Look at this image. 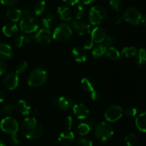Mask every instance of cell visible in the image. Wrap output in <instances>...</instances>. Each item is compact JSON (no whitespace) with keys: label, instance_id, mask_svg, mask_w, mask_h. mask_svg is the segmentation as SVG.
Here are the masks:
<instances>
[{"label":"cell","instance_id":"obj_39","mask_svg":"<svg viewBox=\"0 0 146 146\" xmlns=\"http://www.w3.org/2000/svg\"><path fill=\"white\" fill-rule=\"evenodd\" d=\"M138 113V110L135 107L130 106V107H127L125 110H123V114L125 115L128 116V117H134Z\"/></svg>","mask_w":146,"mask_h":146},{"label":"cell","instance_id":"obj_13","mask_svg":"<svg viewBox=\"0 0 146 146\" xmlns=\"http://www.w3.org/2000/svg\"><path fill=\"white\" fill-rule=\"evenodd\" d=\"M73 111L76 117L79 120H86L89 116V110L82 103H77L73 106Z\"/></svg>","mask_w":146,"mask_h":146},{"label":"cell","instance_id":"obj_10","mask_svg":"<svg viewBox=\"0 0 146 146\" xmlns=\"http://www.w3.org/2000/svg\"><path fill=\"white\" fill-rule=\"evenodd\" d=\"M51 38L52 36L50 31L45 28L38 30L34 36V40H36V42L38 44L42 46L48 45L49 43H51Z\"/></svg>","mask_w":146,"mask_h":146},{"label":"cell","instance_id":"obj_33","mask_svg":"<svg viewBox=\"0 0 146 146\" xmlns=\"http://www.w3.org/2000/svg\"><path fill=\"white\" fill-rule=\"evenodd\" d=\"M86 9L83 4H78L74 11V17L77 20L82 19L85 16Z\"/></svg>","mask_w":146,"mask_h":146},{"label":"cell","instance_id":"obj_49","mask_svg":"<svg viewBox=\"0 0 146 146\" xmlns=\"http://www.w3.org/2000/svg\"><path fill=\"white\" fill-rule=\"evenodd\" d=\"M63 1H64V2L65 4H68V5L74 6L78 4L80 0H63Z\"/></svg>","mask_w":146,"mask_h":146},{"label":"cell","instance_id":"obj_43","mask_svg":"<svg viewBox=\"0 0 146 146\" xmlns=\"http://www.w3.org/2000/svg\"><path fill=\"white\" fill-rule=\"evenodd\" d=\"M91 99H92L93 100H95V101L99 100L101 97V92H100L98 91V90H96V88L94 89L92 92H91Z\"/></svg>","mask_w":146,"mask_h":146},{"label":"cell","instance_id":"obj_48","mask_svg":"<svg viewBox=\"0 0 146 146\" xmlns=\"http://www.w3.org/2000/svg\"><path fill=\"white\" fill-rule=\"evenodd\" d=\"M122 19L123 17H121L120 14H115V15L114 16L113 19V22L115 24H118L122 21Z\"/></svg>","mask_w":146,"mask_h":146},{"label":"cell","instance_id":"obj_22","mask_svg":"<svg viewBox=\"0 0 146 146\" xmlns=\"http://www.w3.org/2000/svg\"><path fill=\"white\" fill-rule=\"evenodd\" d=\"M57 13L62 20L65 21H71L73 14L71 9L66 6H60L57 9Z\"/></svg>","mask_w":146,"mask_h":146},{"label":"cell","instance_id":"obj_36","mask_svg":"<svg viewBox=\"0 0 146 146\" xmlns=\"http://www.w3.org/2000/svg\"><path fill=\"white\" fill-rule=\"evenodd\" d=\"M15 107L12 103H8L3 106V107L1 108V112L3 114L6 115H11L14 114V113L15 112Z\"/></svg>","mask_w":146,"mask_h":146},{"label":"cell","instance_id":"obj_5","mask_svg":"<svg viewBox=\"0 0 146 146\" xmlns=\"http://www.w3.org/2000/svg\"><path fill=\"white\" fill-rule=\"evenodd\" d=\"M72 35V27L67 23H62L56 27L52 34V38L58 42H65Z\"/></svg>","mask_w":146,"mask_h":146},{"label":"cell","instance_id":"obj_21","mask_svg":"<svg viewBox=\"0 0 146 146\" xmlns=\"http://www.w3.org/2000/svg\"><path fill=\"white\" fill-rule=\"evenodd\" d=\"M19 27L15 23L11 22L6 24L2 27V32L7 37H13L18 33Z\"/></svg>","mask_w":146,"mask_h":146},{"label":"cell","instance_id":"obj_29","mask_svg":"<svg viewBox=\"0 0 146 146\" xmlns=\"http://www.w3.org/2000/svg\"><path fill=\"white\" fill-rule=\"evenodd\" d=\"M106 56L110 60H116L120 57V52L115 47H110L106 49V51L105 53Z\"/></svg>","mask_w":146,"mask_h":146},{"label":"cell","instance_id":"obj_51","mask_svg":"<svg viewBox=\"0 0 146 146\" xmlns=\"http://www.w3.org/2000/svg\"><path fill=\"white\" fill-rule=\"evenodd\" d=\"M58 98H59V97H58L57 96H53L51 98V102L53 104H54V105H56L57 102H58Z\"/></svg>","mask_w":146,"mask_h":146},{"label":"cell","instance_id":"obj_11","mask_svg":"<svg viewBox=\"0 0 146 146\" xmlns=\"http://www.w3.org/2000/svg\"><path fill=\"white\" fill-rule=\"evenodd\" d=\"M4 84L9 90L17 88L19 84V74L15 72H10L6 74L4 78Z\"/></svg>","mask_w":146,"mask_h":146},{"label":"cell","instance_id":"obj_47","mask_svg":"<svg viewBox=\"0 0 146 146\" xmlns=\"http://www.w3.org/2000/svg\"><path fill=\"white\" fill-rule=\"evenodd\" d=\"M7 69V64L2 60H0V76L4 74L6 72Z\"/></svg>","mask_w":146,"mask_h":146},{"label":"cell","instance_id":"obj_35","mask_svg":"<svg viewBox=\"0 0 146 146\" xmlns=\"http://www.w3.org/2000/svg\"><path fill=\"white\" fill-rule=\"evenodd\" d=\"M109 6L113 11L119 12L123 9V3L121 0H110Z\"/></svg>","mask_w":146,"mask_h":146},{"label":"cell","instance_id":"obj_46","mask_svg":"<svg viewBox=\"0 0 146 146\" xmlns=\"http://www.w3.org/2000/svg\"><path fill=\"white\" fill-rule=\"evenodd\" d=\"M0 1H1L3 5L11 7V6L15 5L18 2L19 0H0Z\"/></svg>","mask_w":146,"mask_h":146},{"label":"cell","instance_id":"obj_55","mask_svg":"<svg viewBox=\"0 0 146 146\" xmlns=\"http://www.w3.org/2000/svg\"><path fill=\"white\" fill-rule=\"evenodd\" d=\"M0 146H6V143L3 139H0Z\"/></svg>","mask_w":146,"mask_h":146},{"label":"cell","instance_id":"obj_16","mask_svg":"<svg viewBox=\"0 0 146 146\" xmlns=\"http://www.w3.org/2000/svg\"><path fill=\"white\" fill-rule=\"evenodd\" d=\"M72 56L75 61L78 63H84L87 60V54L86 50L81 47H76L73 49Z\"/></svg>","mask_w":146,"mask_h":146},{"label":"cell","instance_id":"obj_19","mask_svg":"<svg viewBox=\"0 0 146 146\" xmlns=\"http://www.w3.org/2000/svg\"><path fill=\"white\" fill-rule=\"evenodd\" d=\"M12 48L9 44L5 43L0 44V59L1 60H8L12 57Z\"/></svg>","mask_w":146,"mask_h":146},{"label":"cell","instance_id":"obj_15","mask_svg":"<svg viewBox=\"0 0 146 146\" xmlns=\"http://www.w3.org/2000/svg\"><path fill=\"white\" fill-rule=\"evenodd\" d=\"M107 33L104 28L100 27H96L91 31V40L96 43L103 42L106 38Z\"/></svg>","mask_w":146,"mask_h":146},{"label":"cell","instance_id":"obj_34","mask_svg":"<svg viewBox=\"0 0 146 146\" xmlns=\"http://www.w3.org/2000/svg\"><path fill=\"white\" fill-rule=\"evenodd\" d=\"M137 50L134 47H125L122 50V54L125 56L127 58H131L134 57L136 54Z\"/></svg>","mask_w":146,"mask_h":146},{"label":"cell","instance_id":"obj_32","mask_svg":"<svg viewBox=\"0 0 146 146\" xmlns=\"http://www.w3.org/2000/svg\"><path fill=\"white\" fill-rule=\"evenodd\" d=\"M125 142L126 146H138V138L134 133H129L125 137Z\"/></svg>","mask_w":146,"mask_h":146},{"label":"cell","instance_id":"obj_50","mask_svg":"<svg viewBox=\"0 0 146 146\" xmlns=\"http://www.w3.org/2000/svg\"><path fill=\"white\" fill-rule=\"evenodd\" d=\"M29 115H31V117H34V118L36 119V117L39 115V111L37 109H33V110H31Z\"/></svg>","mask_w":146,"mask_h":146},{"label":"cell","instance_id":"obj_53","mask_svg":"<svg viewBox=\"0 0 146 146\" xmlns=\"http://www.w3.org/2000/svg\"><path fill=\"white\" fill-rule=\"evenodd\" d=\"M4 100V93L2 90L0 89V103L2 102Z\"/></svg>","mask_w":146,"mask_h":146},{"label":"cell","instance_id":"obj_25","mask_svg":"<svg viewBox=\"0 0 146 146\" xmlns=\"http://www.w3.org/2000/svg\"><path fill=\"white\" fill-rule=\"evenodd\" d=\"M134 60L136 64L139 67H143L146 64V50L141 48L137 50L136 54L134 57Z\"/></svg>","mask_w":146,"mask_h":146},{"label":"cell","instance_id":"obj_38","mask_svg":"<svg viewBox=\"0 0 146 146\" xmlns=\"http://www.w3.org/2000/svg\"><path fill=\"white\" fill-rule=\"evenodd\" d=\"M114 42H115L114 37H113L112 35H111V34H107L106 38L104 39V40L103 41V45L107 49L110 47H112Z\"/></svg>","mask_w":146,"mask_h":146},{"label":"cell","instance_id":"obj_9","mask_svg":"<svg viewBox=\"0 0 146 146\" xmlns=\"http://www.w3.org/2000/svg\"><path fill=\"white\" fill-rule=\"evenodd\" d=\"M123 115V110L121 108V107L117 104H111L108 106L104 113L105 118L106 119L107 121L111 123L118 121L122 117Z\"/></svg>","mask_w":146,"mask_h":146},{"label":"cell","instance_id":"obj_2","mask_svg":"<svg viewBox=\"0 0 146 146\" xmlns=\"http://www.w3.org/2000/svg\"><path fill=\"white\" fill-rule=\"evenodd\" d=\"M108 11L106 9L101 5L91 7L89 11V21L93 25H98L105 22L108 19Z\"/></svg>","mask_w":146,"mask_h":146},{"label":"cell","instance_id":"obj_40","mask_svg":"<svg viewBox=\"0 0 146 146\" xmlns=\"http://www.w3.org/2000/svg\"><path fill=\"white\" fill-rule=\"evenodd\" d=\"M74 125V120L72 116H67L64 120V126L66 130H71L73 128Z\"/></svg>","mask_w":146,"mask_h":146},{"label":"cell","instance_id":"obj_4","mask_svg":"<svg viewBox=\"0 0 146 146\" xmlns=\"http://www.w3.org/2000/svg\"><path fill=\"white\" fill-rule=\"evenodd\" d=\"M113 128L106 122L100 123L95 127V136L99 141L107 142L113 135Z\"/></svg>","mask_w":146,"mask_h":146},{"label":"cell","instance_id":"obj_27","mask_svg":"<svg viewBox=\"0 0 146 146\" xmlns=\"http://www.w3.org/2000/svg\"><path fill=\"white\" fill-rule=\"evenodd\" d=\"M81 87L84 91L87 92H91L95 89L94 82L89 77H84L81 80Z\"/></svg>","mask_w":146,"mask_h":146},{"label":"cell","instance_id":"obj_42","mask_svg":"<svg viewBox=\"0 0 146 146\" xmlns=\"http://www.w3.org/2000/svg\"><path fill=\"white\" fill-rule=\"evenodd\" d=\"M10 140H11V143H12V145H14V146L19 145L20 143H21V139H20L19 135L17 134V133L11 135Z\"/></svg>","mask_w":146,"mask_h":146},{"label":"cell","instance_id":"obj_54","mask_svg":"<svg viewBox=\"0 0 146 146\" xmlns=\"http://www.w3.org/2000/svg\"><path fill=\"white\" fill-rule=\"evenodd\" d=\"M141 22H142V24H143V25L146 27V14H145V16H144L143 18H142V20H141Z\"/></svg>","mask_w":146,"mask_h":146},{"label":"cell","instance_id":"obj_17","mask_svg":"<svg viewBox=\"0 0 146 146\" xmlns=\"http://www.w3.org/2000/svg\"><path fill=\"white\" fill-rule=\"evenodd\" d=\"M57 106L60 110L63 111H68L73 108L74 103H73L72 99L70 98L67 96H63L58 98V102H57Z\"/></svg>","mask_w":146,"mask_h":146},{"label":"cell","instance_id":"obj_41","mask_svg":"<svg viewBox=\"0 0 146 146\" xmlns=\"http://www.w3.org/2000/svg\"><path fill=\"white\" fill-rule=\"evenodd\" d=\"M76 146H93V143L88 138H80L76 141Z\"/></svg>","mask_w":146,"mask_h":146},{"label":"cell","instance_id":"obj_7","mask_svg":"<svg viewBox=\"0 0 146 146\" xmlns=\"http://www.w3.org/2000/svg\"><path fill=\"white\" fill-rule=\"evenodd\" d=\"M20 28L24 33H33L39 28V22L34 17H24L20 21Z\"/></svg>","mask_w":146,"mask_h":146},{"label":"cell","instance_id":"obj_44","mask_svg":"<svg viewBox=\"0 0 146 146\" xmlns=\"http://www.w3.org/2000/svg\"><path fill=\"white\" fill-rule=\"evenodd\" d=\"M33 10L32 9L30 8V7H25L23 10H21V12H22V15L24 16V17H33Z\"/></svg>","mask_w":146,"mask_h":146},{"label":"cell","instance_id":"obj_18","mask_svg":"<svg viewBox=\"0 0 146 146\" xmlns=\"http://www.w3.org/2000/svg\"><path fill=\"white\" fill-rule=\"evenodd\" d=\"M57 19L55 14H52V13H49L47 14L46 15L44 16L42 19V24L45 29L48 30H51L55 27L56 24Z\"/></svg>","mask_w":146,"mask_h":146},{"label":"cell","instance_id":"obj_31","mask_svg":"<svg viewBox=\"0 0 146 146\" xmlns=\"http://www.w3.org/2000/svg\"><path fill=\"white\" fill-rule=\"evenodd\" d=\"M106 51V48L103 44H98L92 50V55L94 58H100L104 55Z\"/></svg>","mask_w":146,"mask_h":146},{"label":"cell","instance_id":"obj_28","mask_svg":"<svg viewBox=\"0 0 146 146\" xmlns=\"http://www.w3.org/2000/svg\"><path fill=\"white\" fill-rule=\"evenodd\" d=\"M46 8V1L44 0H39L34 4V7H33V11L36 15H41L44 13Z\"/></svg>","mask_w":146,"mask_h":146},{"label":"cell","instance_id":"obj_52","mask_svg":"<svg viewBox=\"0 0 146 146\" xmlns=\"http://www.w3.org/2000/svg\"><path fill=\"white\" fill-rule=\"evenodd\" d=\"M81 1L84 5H88V4H91L93 1H94V0H81Z\"/></svg>","mask_w":146,"mask_h":146},{"label":"cell","instance_id":"obj_1","mask_svg":"<svg viewBox=\"0 0 146 146\" xmlns=\"http://www.w3.org/2000/svg\"><path fill=\"white\" fill-rule=\"evenodd\" d=\"M20 130L23 135L29 140H37L42 135L43 128L40 123L34 117L24 118L21 123Z\"/></svg>","mask_w":146,"mask_h":146},{"label":"cell","instance_id":"obj_26","mask_svg":"<svg viewBox=\"0 0 146 146\" xmlns=\"http://www.w3.org/2000/svg\"><path fill=\"white\" fill-rule=\"evenodd\" d=\"M135 125L140 131L146 133V112L142 113L136 117Z\"/></svg>","mask_w":146,"mask_h":146},{"label":"cell","instance_id":"obj_37","mask_svg":"<svg viewBox=\"0 0 146 146\" xmlns=\"http://www.w3.org/2000/svg\"><path fill=\"white\" fill-rule=\"evenodd\" d=\"M27 68H28V63L25 61L21 62L18 63L17 65L16 66V72L17 74H22V73L25 72L27 71Z\"/></svg>","mask_w":146,"mask_h":146},{"label":"cell","instance_id":"obj_30","mask_svg":"<svg viewBox=\"0 0 146 146\" xmlns=\"http://www.w3.org/2000/svg\"><path fill=\"white\" fill-rule=\"evenodd\" d=\"M31 40V39L29 36L20 35L14 39V44L16 45V47H21L24 44H27L30 43Z\"/></svg>","mask_w":146,"mask_h":146},{"label":"cell","instance_id":"obj_23","mask_svg":"<svg viewBox=\"0 0 146 146\" xmlns=\"http://www.w3.org/2000/svg\"><path fill=\"white\" fill-rule=\"evenodd\" d=\"M16 109L17 111L23 115H28L31 111V106L24 100H19L17 103Z\"/></svg>","mask_w":146,"mask_h":146},{"label":"cell","instance_id":"obj_8","mask_svg":"<svg viewBox=\"0 0 146 146\" xmlns=\"http://www.w3.org/2000/svg\"><path fill=\"white\" fill-rule=\"evenodd\" d=\"M0 128L4 133L12 135L17 133L19 126L18 122L15 119L10 116H7L0 122Z\"/></svg>","mask_w":146,"mask_h":146},{"label":"cell","instance_id":"obj_45","mask_svg":"<svg viewBox=\"0 0 146 146\" xmlns=\"http://www.w3.org/2000/svg\"><path fill=\"white\" fill-rule=\"evenodd\" d=\"M94 41L91 39H88V40H85V42H84L83 48L84 50H91L94 47Z\"/></svg>","mask_w":146,"mask_h":146},{"label":"cell","instance_id":"obj_14","mask_svg":"<svg viewBox=\"0 0 146 146\" xmlns=\"http://www.w3.org/2000/svg\"><path fill=\"white\" fill-rule=\"evenodd\" d=\"M75 136L71 130H66L62 132L58 136V142L63 146H70L74 142Z\"/></svg>","mask_w":146,"mask_h":146},{"label":"cell","instance_id":"obj_6","mask_svg":"<svg viewBox=\"0 0 146 146\" xmlns=\"http://www.w3.org/2000/svg\"><path fill=\"white\" fill-rule=\"evenodd\" d=\"M142 14L137 8L130 7L124 11L123 19L132 25H138L142 20Z\"/></svg>","mask_w":146,"mask_h":146},{"label":"cell","instance_id":"obj_12","mask_svg":"<svg viewBox=\"0 0 146 146\" xmlns=\"http://www.w3.org/2000/svg\"><path fill=\"white\" fill-rule=\"evenodd\" d=\"M73 29L76 34L81 36H85L91 31V26L85 21L75 20L72 22Z\"/></svg>","mask_w":146,"mask_h":146},{"label":"cell","instance_id":"obj_3","mask_svg":"<svg viewBox=\"0 0 146 146\" xmlns=\"http://www.w3.org/2000/svg\"><path fill=\"white\" fill-rule=\"evenodd\" d=\"M48 75L44 69L38 67L31 72L28 77L29 85L33 87H38L44 84L46 82Z\"/></svg>","mask_w":146,"mask_h":146},{"label":"cell","instance_id":"obj_20","mask_svg":"<svg viewBox=\"0 0 146 146\" xmlns=\"http://www.w3.org/2000/svg\"><path fill=\"white\" fill-rule=\"evenodd\" d=\"M94 121L91 120H89L87 122L80 123L78 127H77V133L81 136L86 135L90 133L91 129L94 127Z\"/></svg>","mask_w":146,"mask_h":146},{"label":"cell","instance_id":"obj_24","mask_svg":"<svg viewBox=\"0 0 146 146\" xmlns=\"http://www.w3.org/2000/svg\"><path fill=\"white\" fill-rule=\"evenodd\" d=\"M7 17L12 22H17L21 19L22 17V12L19 9L11 8L7 11Z\"/></svg>","mask_w":146,"mask_h":146}]
</instances>
